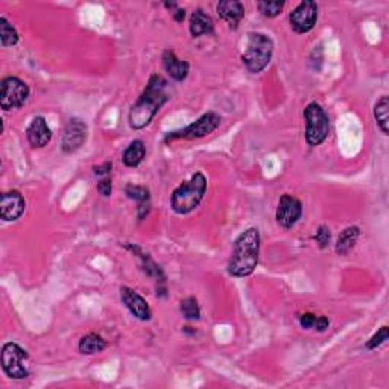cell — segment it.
I'll return each mask as SVG.
<instances>
[{"label": "cell", "instance_id": "obj_5", "mask_svg": "<svg viewBox=\"0 0 389 389\" xmlns=\"http://www.w3.org/2000/svg\"><path fill=\"white\" fill-rule=\"evenodd\" d=\"M305 142L309 146H319L330 134V118L318 102H310L304 109Z\"/></svg>", "mask_w": 389, "mask_h": 389}, {"label": "cell", "instance_id": "obj_9", "mask_svg": "<svg viewBox=\"0 0 389 389\" xmlns=\"http://www.w3.org/2000/svg\"><path fill=\"white\" fill-rule=\"evenodd\" d=\"M318 22V5L310 0H304L289 14V23L296 34H308L315 28Z\"/></svg>", "mask_w": 389, "mask_h": 389}, {"label": "cell", "instance_id": "obj_8", "mask_svg": "<svg viewBox=\"0 0 389 389\" xmlns=\"http://www.w3.org/2000/svg\"><path fill=\"white\" fill-rule=\"evenodd\" d=\"M31 90L24 81L17 77H6L0 84V106L3 111L19 110L28 102Z\"/></svg>", "mask_w": 389, "mask_h": 389}, {"label": "cell", "instance_id": "obj_28", "mask_svg": "<svg viewBox=\"0 0 389 389\" xmlns=\"http://www.w3.org/2000/svg\"><path fill=\"white\" fill-rule=\"evenodd\" d=\"M388 336H389V328L388 326H383V327H380L377 332L372 335L370 339H368V342H367V350L372 351V350H377L379 347H382L386 341H388Z\"/></svg>", "mask_w": 389, "mask_h": 389}, {"label": "cell", "instance_id": "obj_22", "mask_svg": "<svg viewBox=\"0 0 389 389\" xmlns=\"http://www.w3.org/2000/svg\"><path fill=\"white\" fill-rule=\"evenodd\" d=\"M105 349H106V341L97 333H88L86 336H82L78 344L79 353L87 356L102 353Z\"/></svg>", "mask_w": 389, "mask_h": 389}, {"label": "cell", "instance_id": "obj_24", "mask_svg": "<svg viewBox=\"0 0 389 389\" xmlns=\"http://www.w3.org/2000/svg\"><path fill=\"white\" fill-rule=\"evenodd\" d=\"M300 321V326L304 330H317V332H326L330 327V321L326 317H318L313 315V313H303L298 318Z\"/></svg>", "mask_w": 389, "mask_h": 389}, {"label": "cell", "instance_id": "obj_30", "mask_svg": "<svg viewBox=\"0 0 389 389\" xmlns=\"http://www.w3.org/2000/svg\"><path fill=\"white\" fill-rule=\"evenodd\" d=\"M99 195H102L104 198H109L113 193V181L110 177H102L99 180V183L96 186Z\"/></svg>", "mask_w": 389, "mask_h": 389}, {"label": "cell", "instance_id": "obj_19", "mask_svg": "<svg viewBox=\"0 0 389 389\" xmlns=\"http://www.w3.org/2000/svg\"><path fill=\"white\" fill-rule=\"evenodd\" d=\"M190 35L193 38H200L203 35H212L214 32V23L209 14H205L201 8H198L190 15V24H189Z\"/></svg>", "mask_w": 389, "mask_h": 389}, {"label": "cell", "instance_id": "obj_23", "mask_svg": "<svg viewBox=\"0 0 389 389\" xmlns=\"http://www.w3.org/2000/svg\"><path fill=\"white\" fill-rule=\"evenodd\" d=\"M374 119L385 136L389 134V97L385 95L374 105Z\"/></svg>", "mask_w": 389, "mask_h": 389}, {"label": "cell", "instance_id": "obj_14", "mask_svg": "<svg viewBox=\"0 0 389 389\" xmlns=\"http://www.w3.org/2000/svg\"><path fill=\"white\" fill-rule=\"evenodd\" d=\"M120 300L125 304V308L129 310L131 315L138 321H149L152 318V310L149 308L148 301L138 292H136L134 289L127 286L120 287Z\"/></svg>", "mask_w": 389, "mask_h": 389}, {"label": "cell", "instance_id": "obj_7", "mask_svg": "<svg viewBox=\"0 0 389 389\" xmlns=\"http://www.w3.org/2000/svg\"><path fill=\"white\" fill-rule=\"evenodd\" d=\"M29 359V354L26 350H23L19 344L6 342L2 347V370L5 374L14 380H23L29 376V370L26 362Z\"/></svg>", "mask_w": 389, "mask_h": 389}, {"label": "cell", "instance_id": "obj_2", "mask_svg": "<svg viewBox=\"0 0 389 389\" xmlns=\"http://www.w3.org/2000/svg\"><path fill=\"white\" fill-rule=\"evenodd\" d=\"M260 233L255 227L245 230L237 236L233 246V254L228 262L227 271L231 277L244 278L251 276L259 264Z\"/></svg>", "mask_w": 389, "mask_h": 389}, {"label": "cell", "instance_id": "obj_32", "mask_svg": "<svg viewBox=\"0 0 389 389\" xmlns=\"http://www.w3.org/2000/svg\"><path fill=\"white\" fill-rule=\"evenodd\" d=\"M170 13H172V17H173V20H175L177 23H181L183 22L184 19H186V11L184 10H181V8L177 5L175 8H173V10H170Z\"/></svg>", "mask_w": 389, "mask_h": 389}, {"label": "cell", "instance_id": "obj_17", "mask_svg": "<svg viewBox=\"0 0 389 389\" xmlns=\"http://www.w3.org/2000/svg\"><path fill=\"white\" fill-rule=\"evenodd\" d=\"M125 195L129 198V200L137 203V218L138 221L146 219V216L151 213V192L149 189L145 186H138V184H128L125 187Z\"/></svg>", "mask_w": 389, "mask_h": 389}, {"label": "cell", "instance_id": "obj_3", "mask_svg": "<svg viewBox=\"0 0 389 389\" xmlns=\"http://www.w3.org/2000/svg\"><path fill=\"white\" fill-rule=\"evenodd\" d=\"M207 192V178L203 172H196L172 192L170 207L177 214L192 213L204 200Z\"/></svg>", "mask_w": 389, "mask_h": 389}, {"label": "cell", "instance_id": "obj_20", "mask_svg": "<svg viewBox=\"0 0 389 389\" xmlns=\"http://www.w3.org/2000/svg\"><path fill=\"white\" fill-rule=\"evenodd\" d=\"M146 157V145L142 140H132L122 155V161L127 168H137Z\"/></svg>", "mask_w": 389, "mask_h": 389}, {"label": "cell", "instance_id": "obj_1", "mask_svg": "<svg viewBox=\"0 0 389 389\" xmlns=\"http://www.w3.org/2000/svg\"><path fill=\"white\" fill-rule=\"evenodd\" d=\"M169 99L170 95L168 81L164 79L161 74L154 73L152 77L149 78L143 93L140 95L136 104L132 105L128 118L129 127L132 129L146 128Z\"/></svg>", "mask_w": 389, "mask_h": 389}, {"label": "cell", "instance_id": "obj_6", "mask_svg": "<svg viewBox=\"0 0 389 389\" xmlns=\"http://www.w3.org/2000/svg\"><path fill=\"white\" fill-rule=\"evenodd\" d=\"M221 116L216 113H205L200 119L190 123L186 128L180 131H172L164 136V143L175 142V140H195L210 136L213 131H216L221 125Z\"/></svg>", "mask_w": 389, "mask_h": 389}, {"label": "cell", "instance_id": "obj_16", "mask_svg": "<svg viewBox=\"0 0 389 389\" xmlns=\"http://www.w3.org/2000/svg\"><path fill=\"white\" fill-rule=\"evenodd\" d=\"M219 17L228 24L231 31H236L245 17V8L237 0H222L216 6Z\"/></svg>", "mask_w": 389, "mask_h": 389}, {"label": "cell", "instance_id": "obj_27", "mask_svg": "<svg viewBox=\"0 0 389 389\" xmlns=\"http://www.w3.org/2000/svg\"><path fill=\"white\" fill-rule=\"evenodd\" d=\"M285 5H286L285 2H278V0H264V2L257 3V8L263 17L276 19L277 15H280L281 11H283Z\"/></svg>", "mask_w": 389, "mask_h": 389}, {"label": "cell", "instance_id": "obj_13", "mask_svg": "<svg viewBox=\"0 0 389 389\" xmlns=\"http://www.w3.org/2000/svg\"><path fill=\"white\" fill-rule=\"evenodd\" d=\"M26 210V201L19 190H10L0 196V218L5 222H14L22 218Z\"/></svg>", "mask_w": 389, "mask_h": 389}, {"label": "cell", "instance_id": "obj_29", "mask_svg": "<svg viewBox=\"0 0 389 389\" xmlns=\"http://www.w3.org/2000/svg\"><path fill=\"white\" fill-rule=\"evenodd\" d=\"M330 241H332V233H330V228L327 225H321L317 230L315 242L318 244L321 250H326V248H328V245H330Z\"/></svg>", "mask_w": 389, "mask_h": 389}, {"label": "cell", "instance_id": "obj_12", "mask_svg": "<svg viewBox=\"0 0 389 389\" xmlns=\"http://www.w3.org/2000/svg\"><path fill=\"white\" fill-rule=\"evenodd\" d=\"M303 216V204L292 195H283L280 198L276 212V221L281 228L291 230Z\"/></svg>", "mask_w": 389, "mask_h": 389}, {"label": "cell", "instance_id": "obj_18", "mask_svg": "<svg viewBox=\"0 0 389 389\" xmlns=\"http://www.w3.org/2000/svg\"><path fill=\"white\" fill-rule=\"evenodd\" d=\"M161 61H163L164 70H166V73L173 81L183 82L189 77V70H190L189 63L184 60H180V58L175 55V52L170 51V49L163 52Z\"/></svg>", "mask_w": 389, "mask_h": 389}, {"label": "cell", "instance_id": "obj_4", "mask_svg": "<svg viewBox=\"0 0 389 389\" xmlns=\"http://www.w3.org/2000/svg\"><path fill=\"white\" fill-rule=\"evenodd\" d=\"M272 55H274V41L267 34L260 32H250L248 34L246 49L242 54V63L246 70L257 74L268 68Z\"/></svg>", "mask_w": 389, "mask_h": 389}, {"label": "cell", "instance_id": "obj_10", "mask_svg": "<svg viewBox=\"0 0 389 389\" xmlns=\"http://www.w3.org/2000/svg\"><path fill=\"white\" fill-rule=\"evenodd\" d=\"M125 248L134 255H137V257L140 259V267H142L145 274L149 278H152L157 283V295L161 296V298L166 296L168 295L166 294V276H164V272H163L160 264L155 263L151 255L145 253L142 248L137 246V245L125 244Z\"/></svg>", "mask_w": 389, "mask_h": 389}, {"label": "cell", "instance_id": "obj_26", "mask_svg": "<svg viewBox=\"0 0 389 389\" xmlns=\"http://www.w3.org/2000/svg\"><path fill=\"white\" fill-rule=\"evenodd\" d=\"M180 312L187 321H198L201 318V308L195 296H187L180 303Z\"/></svg>", "mask_w": 389, "mask_h": 389}, {"label": "cell", "instance_id": "obj_15", "mask_svg": "<svg viewBox=\"0 0 389 389\" xmlns=\"http://www.w3.org/2000/svg\"><path fill=\"white\" fill-rule=\"evenodd\" d=\"M26 138L32 148H45L52 140V129L49 128L43 116L32 119L26 128Z\"/></svg>", "mask_w": 389, "mask_h": 389}, {"label": "cell", "instance_id": "obj_11", "mask_svg": "<svg viewBox=\"0 0 389 389\" xmlns=\"http://www.w3.org/2000/svg\"><path fill=\"white\" fill-rule=\"evenodd\" d=\"M87 132H88V128L84 120L78 119V118H72L63 131L61 151L64 154L77 152L78 149H81L82 145L86 143Z\"/></svg>", "mask_w": 389, "mask_h": 389}, {"label": "cell", "instance_id": "obj_31", "mask_svg": "<svg viewBox=\"0 0 389 389\" xmlns=\"http://www.w3.org/2000/svg\"><path fill=\"white\" fill-rule=\"evenodd\" d=\"M111 169H113V163L111 161H105L104 164H99V166H95L93 172H95V175L102 178V177H110Z\"/></svg>", "mask_w": 389, "mask_h": 389}, {"label": "cell", "instance_id": "obj_21", "mask_svg": "<svg viewBox=\"0 0 389 389\" xmlns=\"http://www.w3.org/2000/svg\"><path fill=\"white\" fill-rule=\"evenodd\" d=\"M359 237H360V228L359 227H356V225L347 227L338 237L336 253L339 255H347L356 246V244H358Z\"/></svg>", "mask_w": 389, "mask_h": 389}, {"label": "cell", "instance_id": "obj_25", "mask_svg": "<svg viewBox=\"0 0 389 389\" xmlns=\"http://www.w3.org/2000/svg\"><path fill=\"white\" fill-rule=\"evenodd\" d=\"M19 32L13 24L6 20V17H0V41H2L3 47L15 46L19 43Z\"/></svg>", "mask_w": 389, "mask_h": 389}]
</instances>
